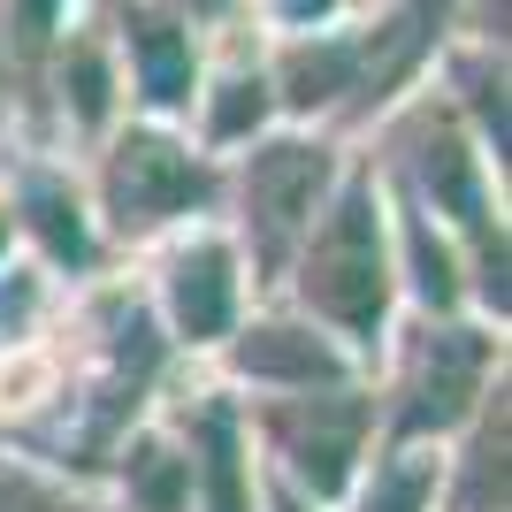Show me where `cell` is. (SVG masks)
I'll use <instances>...</instances> for the list:
<instances>
[{
	"label": "cell",
	"instance_id": "obj_4",
	"mask_svg": "<svg viewBox=\"0 0 512 512\" xmlns=\"http://www.w3.org/2000/svg\"><path fill=\"white\" fill-rule=\"evenodd\" d=\"M474 375H482V344H474V337H436V344L421 352V375H413L406 421H413V428L459 421V413H467V398H474Z\"/></svg>",
	"mask_w": 512,
	"mask_h": 512
},
{
	"label": "cell",
	"instance_id": "obj_1",
	"mask_svg": "<svg viewBox=\"0 0 512 512\" xmlns=\"http://www.w3.org/2000/svg\"><path fill=\"white\" fill-rule=\"evenodd\" d=\"M306 299L329 321H344V329H375L383 321V230H375V199L367 192H352L329 214V230L314 237Z\"/></svg>",
	"mask_w": 512,
	"mask_h": 512
},
{
	"label": "cell",
	"instance_id": "obj_11",
	"mask_svg": "<svg viewBox=\"0 0 512 512\" xmlns=\"http://www.w3.org/2000/svg\"><path fill=\"white\" fill-rule=\"evenodd\" d=\"M421 169H428V184L444 192V207H451V214H467V222L482 214V192H474V169H467V153L451 146V138H428V161H421Z\"/></svg>",
	"mask_w": 512,
	"mask_h": 512
},
{
	"label": "cell",
	"instance_id": "obj_18",
	"mask_svg": "<svg viewBox=\"0 0 512 512\" xmlns=\"http://www.w3.org/2000/svg\"><path fill=\"white\" fill-rule=\"evenodd\" d=\"M39 383H46V367H39V360H16V367H0V398H8V390L23 398V390H39Z\"/></svg>",
	"mask_w": 512,
	"mask_h": 512
},
{
	"label": "cell",
	"instance_id": "obj_13",
	"mask_svg": "<svg viewBox=\"0 0 512 512\" xmlns=\"http://www.w3.org/2000/svg\"><path fill=\"white\" fill-rule=\"evenodd\" d=\"M490 497L505 505V428H490L474 451V512H490Z\"/></svg>",
	"mask_w": 512,
	"mask_h": 512
},
{
	"label": "cell",
	"instance_id": "obj_7",
	"mask_svg": "<svg viewBox=\"0 0 512 512\" xmlns=\"http://www.w3.org/2000/svg\"><path fill=\"white\" fill-rule=\"evenodd\" d=\"M352 428H360L352 406H314V421H291V444H299V467L314 474V490H337V482H344Z\"/></svg>",
	"mask_w": 512,
	"mask_h": 512
},
{
	"label": "cell",
	"instance_id": "obj_9",
	"mask_svg": "<svg viewBox=\"0 0 512 512\" xmlns=\"http://www.w3.org/2000/svg\"><path fill=\"white\" fill-rule=\"evenodd\" d=\"M428 490H436V459H421V451H406L398 467L367 490V505L360 512H421L428 505Z\"/></svg>",
	"mask_w": 512,
	"mask_h": 512
},
{
	"label": "cell",
	"instance_id": "obj_10",
	"mask_svg": "<svg viewBox=\"0 0 512 512\" xmlns=\"http://www.w3.org/2000/svg\"><path fill=\"white\" fill-rule=\"evenodd\" d=\"M130 490H138L146 512H184V459H169V451L146 444L130 459Z\"/></svg>",
	"mask_w": 512,
	"mask_h": 512
},
{
	"label": "cell",
	"instance_id": "obj_14",
	"mask_svg": "<svg viewBox=\"0 0 512 512\" xmlns=\"http://www.w3.org/2000/svg\"><path fill=\"white\" fill-rule=\"evenodd\" d=\"M39 230H46V245H54V253H85V230H77V207H62V199L54 192H39Z\"/></svg>",
	"mask_w": 512,
	"mask_h": 512
},
{
	"label": "cell",
	"instance_id": "obj_3",
	"mask_svg": "<svg viewBox=\"0 0 512 512\" xmlns=\"http://www.w3.org/2000/svg\"><path fill=\"white\" fill-rule=\"evenodd\" d=\"M230 299H237V276H230V253L222 245H192L169 276V314L184 337H222L230 329Z\"/></svg>",
	"mask_w": 512,
	"mask_h": 512
},
{
	"label": "cell",
	"instance_id": "obj_8",
	"mask_svg": "<svg viewBox=\"0 0 512 512\" xmlns=\"http://www.w3.org/2000/svg\"><path fill=\"white\" fill-rule=\"evenodd\" d=\"M130 46H138V69H146L153 100H184L192 92V46L176 39L169 23H130Z\"/></svg>",
	"mask_w": 512,
	"mask_h": 512
},
{
	"label": "cell",
	"instance_id": "obj_15",
	"mask_svg": "<svg viewBox=\"0 0 512 512\" xmlns=\"http://www.w3.org/2000/svg\"><path fill=\"white\" fill-rule=\"evenodd\" d=\"M245 123H260V85H230V100L214 107V130H222V138H237Z\"/></svg>",
	"mask_w": 512,
	"mask_h": 512
},
{
	"label": "cell",
	"instance_id": "obj_12",
	"mask_svg": "<svg viewBox=\"0 0 512 512\" xmlns=\"http://www.w3.org/2000/svg\"><path fill=\"white\" fill-rule=\"evenodd\" d=\"M207 474H214V512H245V490H237V428H230V413H207Z\"/></svg>",
	"mask_w": 512,
	"mask_h": 512
},
{
	"label": "cell",
	"instance_id": "obj_2",
	"mask_svg": "<svg viewBox=\"0 0 512 512\" xmlns=\"http://www.w3.org/2000/svg\"><path fill=\"white\" fill-rule=\"evenodd\" d=\"M192 199H207V176H199V161H184L161 138H130L115 153V169H107L115 222H161V214H184Z\"/></svg>",
	"mask_w": 512,
	"mask_h": 512
},
{
	"label": "cell",
	"instance_id": "obj_17",
	"mask_svg": "<svg viewBox=\"0 0 512 512\" xmlns=\"http://www.w3.org/2000/svg\"><path fill=\"white\" fill-rule=\"evenodd\" d=\"M107 77H100V62H92V54H77V115H85V123H100V107H107Z\"/></svg>",
	"mask_w": 512,
	"mask_h": 512
},
{
	"label": "cell",
	"instance_id": "obj_6",
	"mask_svg": "<svg viewBox=\"0 0 512 512\" xmlns=\"http://www.w3.org/2000/svg\"><path fill=\"white\" fill-rule=\"evenodd\" d=\"M237 367L245 375H276V383H329L337 375V352H321L299 329H253L237 344Z\"/></svg>",
	"mask_w": 512,
	"mask_h": 512
},
{
	"label": "cell",
	"instance_id": "obj_16",
	"mask_svg": "<svg viewBox=\"0 0 512 512\" xmlns=\"http://www.w3.org/2000/svg\"><path fill=\"white\" fill-rule=\"evenodd\" d=\"M0 512H54V497L39 482H23V474H0Z\"/></svg>",
	"mask_w": 512,
	"mask_h": 512
},
{
	"label": "cell",
	"instance_id": "obj_5",
	"mask_svg": "<svg viewBox=\"0 0 512 512\" xmlns=\"http://www.w3.org/2000/svg\"><path fill=\"white\" fill-rule=\"evenodd\" d=\"M321 153H306V146H283V153H268L253 169V207H260V222H268V237H291L314 214V192H321Z\"/></svg>",
	"mask_w": 512,
	"mask_h": 512
}]
</instances>
